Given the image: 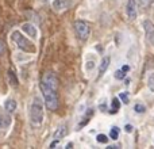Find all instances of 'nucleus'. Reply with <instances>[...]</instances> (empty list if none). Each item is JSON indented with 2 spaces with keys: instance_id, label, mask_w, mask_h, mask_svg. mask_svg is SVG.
<instances>
[{
  "instance_id": "1",
  "label": "nucleus",
  "mask_w": 154,
  "mask_h": 149,
  "mask_svg": "<svg viewBox=\"0 0 154 149\" xmlns=\"http://www.w3.org/2000/svg\"><path fill=\"white\" fill-rule=\"evenodd\" d=\"M39 88H41V91H42L45 106L48 107L49 110H51V111H56L60 106V99H58V94H57V91L46 87V85H43L42 83H39Z\"/></svg>"
},
{
  "instance_id": "2",
  "label": "nucleus",
  "mask_w": 154,
  "mask_h": 149,
  "mask_svg": "<svg viewBox=\"0 0 154 149\" xmlns=\"http://www.w3.org/2000/svg\"><path fill=\"white\" fill-rule=\"evenodd\" d=\"M11 40H12L14 43H15L22 52H24V53H35V52H37V48H35L34 43L27 40L19 30H15V31L11 34Z\"/></svg>"
},
{
  "instance_id": "3",
  "label": "nucleus",
  "mask_w": 154,
  "mask_h": 149,
  "mask_svg": "<svg viewBox=\"0 0 154 149\" xmlns=\"http://www.w3.org/2000/svg\"><path fill=\"white\" fill-rule=\"evenodd\" d=\"M43 104L38 98H34L30 106V122L34 126H39L43 122Z\"/></svg>"
},
{
  "instance_id": "4",
  "label": "nucleus",
  "mask_w": 154,
  "mask_h": 149,
  "mask_svg": "<svg viewBox=\"0 0 154 149\" xmlns=\"http://www.w3.org/2000/svg\"><path fill=\"white\" fill-rule=\"evenodd\" d=\"M73 27H75V33L77 35V38H79L80 41H82V42H85V41L89 38V34H91V26L88 22H84V21H76L75 24H73Z\"/></svg>"
},
{
  "instance_id": "5",
  "label": "nucleus",
  "mask_w": 154,
  "mask_h": 149,
  "mask_svg": "<svg viewBox=\"0 0 154 149\" xmlns=\"http://www.w3.org/2000/svg\"><path fill=\"white\" fill-rule=\"evenodd\" d=\"M41 83H42L43 85H46V87L51 88V90L58 91L60 80H58V77H57V74L54 73V72H46L42 76V80H41Z\"/></svg>"
},
{
  "instance_id": "6",
  "label": "nucleus",
  "mask_w": 154,
  "mask_h": 149,
  "mask_svg": "<svg viewBox=\"0 0 154 149\" xmlns=\"http://www.w3.org/2000/svg\"><path fill=\"white\" fill-rule=\"evenodd\" d=\"M126 12H127V16L130 21H134L137 18V0H127Z\"/></svg>"
},
{
  "instance_id": "7",
  "label": "nucleus",
  "mask_w": 154,
  "mask_h": 149,
  "mask_svg": "<svg viewBox=\"0 0 154 149\" xmlns=\"http://www.w3.org/2000/svg\"><path fill=\"white\" fill-rule=\"evenodd\" d=\"M20 30L24 33V34H27L30 38H32L34 40L35 37H37V27L34 26V24L31 23V22H27V23H23L20 26Z\"/></svg>"
},
{
  "instance_id": "8",
  "label": "nucleus",
  "mask_w": 154,
  "mask_h": 149,
  "mask_svg": "<svg viewBox=\"0 0 154 149\" xmlns=\"http://www.w3.org/2000/svg\"><path fill=\"white\" fill-rule=\"evenodd\" d=\"M72 5V2L70 0H54L53 2V8L56 11H62V10H66Z\"/></svg>"
},
{
  "instance_id": "9",
  "label": "nucleus",
  "mask_w": 154,
  "mask_h": 149,
  "mask_svg": "<svg viewBox=\"0 0 154 149\" xmlns=\"http://www.w3.org/2000/svg\"><path fill=\"white\" fill-rule=\"evenodd\" d=\"M143 29H145V34H146V37H147V40H153V35H154V24H153V22H150V21H143Z\"/></svg>"
},
{
  "instance_id": "10",
  "label": "nucleus",
  "mask_w": 154,
  "mask_h": 149,
  "mask_svg": "<svg viewBox=\"0 0 154 149\" xmlns=\"http://www.w3.org/2000/svg\"><path fill=\"white\" fill-rule=\"evenodd\" d=\"M16 100L15 99H12V98H10V99H7V100L4 102V110L8 113V114H11V113H14L16 110Z\"/></svg>"
},
{
  "instance_id": "11",
  "label": "nucleus",
  "mask_w": 154,
  "mask_h": 149,
  "mask_svg": "<svg viewBox=\"0 0 154 149\" xmlns=\"http://www.w3.org/2000/svg\"><path fill=\"white\" fill-rule=\"evenodd\" d=\"M109 62H111V59H109L108 56L101 60L100 65H99V76H103V74L106 73V71L108 69V67H109Z\"/></svg>"
},
{
  "instance_id": "12",
  "label": "nucleus",
  "mask_w": 154,
  "mask_h": 149,
  "mask_svg": "<svg viewBox=\"0 0 154 149\" xmlns=\"http://www.w3.org/2000/svg\"><path fill=\"white\" fill-rule=\"evenodd\" d=\"M66 134H68V128H66V125H62V126H60V128L57 129L56 132H54L53 138H54V140H61V138H64Z\"/></svg>"
},
{
  "instance_id": "13",
  "label": "nucleus",
  "mask_w": 154,
  "mask_h": 149,
  "mask_svg": "<svg viewBox=\"0 0 154 149\" xmlns=\"http://www.w3.org/2000/svg\"><path fill=\"white\" fill-rule=\"evenodd\" d=\"M7 77H8V81H10V84L12 85V87H16L18 85V77H16V74L14 71L8 69L7 71Z\"/></svg>"
},
{
  "instance_id": "14",
  "label": "nucleus",
  "mask_w": 154,
  "mask_h": 149,
  "mask_svg": "<svg viewBox=\"0 0 154 149\" xmlns=\"http://www.w3.org/2000/svg\"><path fill=\"white\" fill-rule=\"evenodd\" d=\"M10 123H11V118L10 117H5L4 114H2V113H0V129L7 128Z\"/></svg>"
},
{
  "instance_id": "15",
  "label": "nucleus",
  "mask_w": 154,
  "mask_h": 149,
  "mask_svg": "<svg viewBox=\"0 0 154 149\" xmlns=\"http://www.w3.org/2000/svg\"><path fill=\"white\" fill-rule=\"evenodd\" d=\"M118 137H119V129H118L116 126H114V128L109 130V138L111 140H118Z\"/></svg>"
},
{
  "instance_id": "16",
  "label": "nucleus",
  "mask_w": 154,
  "mask_h": 149,
  "mask_svg": "<svg viewBox=\"0 0 154 149\" xmlns=\"http://www.w3.org/2000/svg\"><path fill=\"white\" fill-rule=\"evenodd\" d=\"M119 99H120V102H123L125 104H127L128 102H130V94L128 92H120L119 94Z\"/></svg>"
},
{
  "instance_id": "17",
  "label": "nucleus",
  "mask_w": 154,
  "mask_h": 149,
  "mask_svg": "<svg viewBox=\"0 0 154 149\" xmlns=\"http://www.w3.org/2000/svg\"><path fill=\"white\" fill-rule=\"evenodd\" d=\"M112 107H114V109L111 110V113H116L118 110H119V107H120V99L119 98L112 99Z\"/></svg>"
},
{
  "instance_id": "18",
  "label": "nucleus",
  "mask_w": 154,
  "mask_h": 149,
  "mask_svg": "<svg viewBox=\"0 0 154 149\" xmlns=\"http://www.w3.org/2000/svg\"><path fill=\"white\" fill-rule=\"evenodd\" d=\"M154 0H137V3L139 4V7H143V8H147L153 4Z\"/></svg>"
},
{
  "instance_id": "19",
  "label": "nucleus",
  "mask_w": 154,
  "mask_h": 149,
  "mask_svg": "<svg viewBox=\"0 0 154 149\" xmlns=\"http://www.w3.org/2000/svg\"><path fill=\"white\" fill-rule=\"evenodd\" d=\"M147 87L152 92H154V73L149 74V77H147Z\"/></svg>"
},
{
  "instance_id": "20",
  "label": "nucleus",
  "mask_w": 154,
  "mask_h": 149,
  "mask_svg": "<svg viewBox=\"0 0 154 149\" xmlns=\"http://www.w3.org/2000/svg\"><path fill=\"white\" fill-rule=\"evenodd\" d=\"M134 111L138 113V114H142V113L146 111V107H145L143 104H141V103H137L135 106H134Z\"/></svg>"
},
{
  "instance_id": "21",
  "label": "nucleus",
  "mask_w": 154,
  "mask_h": 149,
  "mask_svg": "<svg viewBox=\"0 0 154 149\" xmlns=\"http://www.w3.org/2000/svg\"><path fill=\"white\" fill-rule=\"evenodd\" d=\"M108 137L106 136V134H99L97 137H96V141L97 142H100V144H107V142H108Z\"/></svg>"
},
{
  "instance_id": "22",
  "label": "nucleus",
  "mask_w": 154,
  "mask_h": 149,
  "mask_svg": "<svg viewBox=\"0 0 154 149\" xmlns=\"http://www.w3.org/2000/svg\"><path fill=\"white\" fill-rule=\"evenodd\" d=\"M115 79H118V80H123L126 77V72H123L122 69H119V71H116V72H115Z\"/></svg>"
},
{
  "instance_id": "23",
  "label": "nucleus",
  "mask_w": 154,
  "mask_h": 149,
  "mask_svg": "<svg viewBox=\"0 0 154 149\" xmlns=\"http://www.w3.org/2000/svg\"><path fill=\"white\" fill-rule=\"evenodd\" d=\"M4 53H5V43L3 40H0V56H3Z\"/></svg>"
},
{
  "instance_id": "24",
  "label": "nucleus",
  "mask_w": 154,
  "mask_h": 149,
  "mask_svg": "<svg viewBox=\"0 0 154 149\" xmlns=\"http://www.w3.org/2000/svg\"><path fill=\"white\" fill-rule=\"evenodd\" d=\"M125 130L127 132V133H131V132L134 130V128H133V125H130V123H127V125L125 126Z\"/></svg>"
},
{
  "instance_id": "25",
  "label": "nucleus",
  "mask_w": 154,
  "mask_h": 149,
  "mask_svg": "<svg viewBox=\"0 0 154 149\" xmlns=\"http://www.w3.org/2000/svg\"><path fill=\"white\" fill-rule=\"evenodd\" d=\"M122 71H123V72L127 73L128 71H130V67H128V65H123V67H122Z\"/></svg>"
},
{
  "instance_id": "26",
  "label": "nucleus",
  "mask_w": 154,
  "mask_h": 149,
  "mask_svg": "<svg viewBox=\"0 0 154 149\" xmlns=\"http://www.w3.org/2000/svg\"><path fill=\"white\" fill-rule=\"evenodd\" d=\"M58 141H60V140H54V141L50 144V148H56V147H57V144H58Z\"/></svg>"
}]
</instances>
